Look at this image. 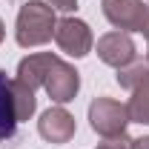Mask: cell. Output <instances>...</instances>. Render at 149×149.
Instances as JSON below:
<instances>
[{
    "instance_id": "6da1fadb",
    "label": "cell",
    "mask_w": 149,
    "mask_h": 149,
    "mask_svg": "<svg viewBox=\"0 0 149 149\" xmlns=\"http://www.w3.org/2000/svg\"><path fill=\"white\" fill-rule=\"evenodd\" d=\"M15 100H12V92H9V83L0 77V138L9 141L15 138Z\"/></svg>"
}]
</instances>
